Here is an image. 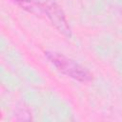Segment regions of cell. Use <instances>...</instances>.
Masks as SVG:
<instances>
[{
  "label": "cell",
  "mask_w": 122,
  "mask_h": 122,
  "mask_svg": "<svg viewBox=\"0 0 122 122\" xmlns=\"http://www.w3.org/2000/svg\"><path fill=\"white\" fill-rule=\"evenodd\" d=\"M47 58L51 61V63L62 73L73 78L75 80L81 82H87L91 80L92 76L90 72L84 69L82 66L74 62L73 60L64 56L63 54H59L57 52H45Z\"/></svg>",
  "instance_id": "obj_1"
},
{
  "label": "cell",
  "mask_w": 122,
  "mask_h": 122,
  "mask_svg": "<svg viewBox=\"0 0 122 122\" xmlns=\"http://www.w3.org/2000/svg\"><path fill=\"white\" fill-rule=\"evenodd\" d=\"M45 12L47 13L48 17L54 25V27L62 33L67 36L71 35V29L69 24L66 20L65 14L63 13L62 10L54 3H46L43 6Z\"/></svg>",
  "instance_id": "obj_2"
},
{
  "label": "cell",
  "mask_w": 122,
  "mask_h": 122,
  "mask_svg": "<svg viewBox=\"0 0 122 122\" xmlns=\"http://www.w3.org/2000/svg\"><path fill=\"white\" fill-rule=\"evenodd\" d=\"M16 1H18V2H25V1H27V0H16Z\"/></svg>",
  "instance_id": "obj_3"
}]
</instances>
